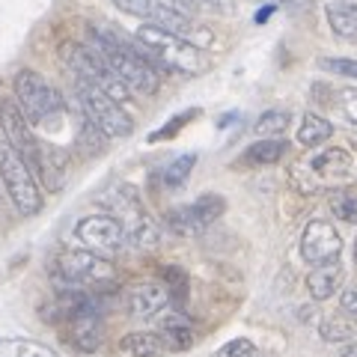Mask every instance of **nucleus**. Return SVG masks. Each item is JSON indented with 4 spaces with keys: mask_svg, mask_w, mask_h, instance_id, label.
Listing matches in <instances>:
<instances>
[{
    "mask_svg": "<svg viewBox=\"0 0 357 357\" xmlns=\"http://www.w3.org/2000/svg\"><path fill=\"white\" fill-rule=\"evenodd\" d=\"M351 155L345 149H325L319 155H312L307 170L312 173L316 182H345L351 176Z\"/></svg>",
    "mask_w": 357,
    "mask_h": 357,
    "instance_id": "obj_15",
    "label": "nucleus"
},
{
    "mask_svg": "<svg viewBox=\"0 0 357 357\" xmlns=\"http://www.w3.org/2000/svg\"><path fill=\"white\" fill-rule=\"evenodd\" d=\"M319 66L331 75H342V77H351L357 81V60H337V57H321Z\"/></svg>",
    "mask_w": 357,
    "mask_h": 357,
    "instance_id": "obj_29",
    "label": "nucleus"
},
{
    "mask_svg": "<svg viewBox=\"0 0 357 357\" xmlns=\"http://www.w3.org/2000/svg\"><path fill=\"white\" fill-rule=\"evenodd\" d=\"M114 206H116V220L126 229V238L134 244V248H155L158 244V227L155 220L146 215L140 197L134 194V188L122 185L114 194Z\"/></svg>",
    "mask_w": 357,
    "mask_h": 357,
    "instance_id": "obj_9",
    "label": "nucleus"
},
{
    "mask_svg": "<svg viewBox=\"0 0 357 357\" xmlns=\"http://www.w3.org/2000/svg\"><path fill=\"white\" fill-rule=\"evenodd\" d=\"M75 93H77L81 114L93 119L96 126L107 134V137H128V134L134 131L131 114L116 102V98H110L107 93H102L98 86L86 84V81H75Z\"/></svg>",
    "mask_w": 357,
    "mask_h": 357,
    "instance_id": "obj_6",
    "label": "nucleus"
},
{
    "mask_svg": "<svg viewBox=\"0 0 357 357\" xmlns=\"http://www.w3.org/2000/svg\"><path fill=\"white\" fill-rule=\"evenodd\" d=\"M271 13H274V3H268V6L262 9V13H259V15H256V21H259V24H262V21H265L268 15H271Z\"/></svg>",
    "mask_w": 357,
    "mask_h": 357,
    "instance_id": "obj_34",
    "label": "nucleus"
},
{
    "mask_svg": "<svg viewBox=\"0 0 357 357\" xmlns=\"http://www.w3.org/2000/svg\"><path fill=\"white\" fill-rule=\"evenodd\" d=\"M277 3H286V6H307L310 0H277Z\"/></svg>",
    "mask_w": 357,
    "mask_h": 357,
    "instance_id": "obj_35",
    "label": "nucleus"
},
{
    "mask_svg": "<svg viewBox=\"0 0 357 357\" xmlns=\"http://www.w3.org/2000/svg\"><path fill=\"white\" fill-rule=\"evenodd\" d=\"M0 182H3L18 215L33 218L42 211V191L33 178V170L6 140H0Z\"/></svg>",
    "mask_w": 357,
    "mask_h": 357,
    "instance_id": "obj_5",
    "label": "nucleus"
},
{
    "mask_svg": "<svg viewBox=\"0 0 357 357\" xmlns=\"http://www.w3.org/2000/svg\"><path fill=\"white\" fill-rule=\"evenodd\" d=\"M197 164V155H182V158H176L173 164H167L161 170V182L164 188H170V191H176V188H182L188 182V176H191Z\"/></svg>",
    "mask_w": 357,
    "mask_h": 357,
    "instance_id": "obj_26",
    "label": "nucleus"
},
{
    "mask_svg": "<svg viewBox=\"0 0 357 357\" xmlns=\"http://www.w3.org/2000/svg\"><path fill=\"white\" fill-rule=\"evenodd\" d=\"M286 146L289 143L283 137H271V140H256L253 146L244 152V164H274V161H280L283 155H286Z\"/></svg>",
    "mask_w": 357,
    "mask_h": 357,
    "instance_id": "obj_23",
    "label": "nucleus"
},
{
    "mask_svg": "<svg viewBox=\"0 0 357 357\" xmlns=\"http://www.w3.org/2000/svg\"><path fill=\"white\" fill-rule=\"evenodd\" d=\"M319 333H321V340H328V342H349L357 337V319L345 316V312H337V316L321 321Z\"/></svg>",
    "mask_w": 357,
    "mask_h": 357,
    "instance_id": "obj_22",
    "label": "nucleus"
},
{
    "mask_svg": "<svg viewBox=\"0 0 357 357\" xmlns=\"http://www.w3.org/2000/svg\"><path fill=\"white\" fill-rule=\"evenodd\" d=\"M289 116L286 110H265V114L256 119V134L265 140H271V137H280V134L289 128Z\"/></svg>",
    "mask_w": 357,
    "mask_h": 357,
    "instance_id": "obj_27",
    "label": "nucleus"
},
{
    "mask_svg": "<svg viewBox=\"0 0 357 357\" xmlns=\"http://www.w3.org/2000/svg\"><path fill=\"white\" fill-rule=\"evenodd\" d=\"M119 351L128 357H158V354L170 351V345H167L161 333L137 331V333H126V337L119 340Z\"/></svg>",
    "mask_w": 357,
    "mask_h": 357,
    "instance_id": "obj_18",
    "label": "nucleus"
},
{
    "mask_svg": "<svg viewBox=\"0 0 357 357\" xmlns=\"http://www.w3.org/2000/svg\"><path fill=\"white\" fill-rule=\"evenodd\" d=\"M13 89H15V102L24 110V116L33 122H45L51 116H57L66 110V98L60 96V89H54L42 75L33 69H21L13 77Z\"/></svg>",
    "mask_w": 357,
    "mask_h": 357,
    "instance_id": "obj_7",
    "label": "nucleus"
},
{
    "mask_svg": "<svg viewBox=\"0 0 357 357\" xmlns=\"http://www.w3.org/2000/svg\"><path fill=\"white\" fill-rule=\"evenodd\" d=\"M114 277H116L114 265L105 256H96L89 250H66L54 262V286H57V292H66V289L93 292L98 286L114 283Z\"/></svg>",
    "mask_w": 357,
    "mask_h": 357,
    "instance_id": "obj_3",
    "label": "nucleus"
},
{
    "mask_svg": "<svg viewBox=\"0 0 357 357\" xmlns=\"http://www.w3.org/2000/svg\"><path fill=\"white\" fill-rule=\"evenodd\" d=\"M340 107H342L345 119L354 122V126H357V86L342 89V93H340Z\"/></svg>",
    "mask_w": 357,
    "mask_h": 357,
    "instance_id": "obj_32",
    "label": "nucleus"
},
{
    "mask_svg": "<svg viewBox=\"0 0 357 357\" xmlns=\"http://www.w3.org/2000/svg\"><path fill=\"white\" fill-rule=\"evenodd\" d=\"M158 328H161V337L167 340V345H170V351H182V349H188V345L194 342L191 321H188L182 312H176V310L161 312Z\"/></svg>",
    "mask_w": 357,
    "mask_h": 357,
    "instance_id": "obj_19",
    "label": "nucleus"
},
{
    "mask_svg": "<svg viewBox=\"0 0 357 357\" xmlns=\"http://www.w3.org/2000/svg\"><path fill=\"white\" fill-rule=\"evenodd\" d=\"M66 325H69L72 345H77L81 351H96L102 345V316H98V307L77 312Z\"/></svg>",
    "mask_w": 357,
    "mask_h": 357,
    "instance_id": "obj_16",
    "label": "nucleus"
},
{
    "mask_svg": "<svg viewBox=\"0 0 357 357\" xmlns=\"http://www.w3.org/2000/svg\"><path fill=\"white\" fill-rule=\"evenodd\" d=\"M215 357H259V349H256L250 340H244V337H241V340L227 342Z\"/></svg>",
    "mask_w": 357,
    "mask_h": 357,
    "instance_id": "obj_30",
    "label": "nucleus"
},
{
    "mask_svg": "<svg viewBox=\"0 0 357 357\" xmlns=\"http://www.w3.org/2000/svg\"><path fill=\"white\" fill-rule=\"evenodd\" d=\"M105 137H107V134L98 128L89 116L81 114V122H77V146H81L86 155H98L105 149Z\"/></svg>",
    "mask_w": 357,
    "mask_h": 357,
    "instance_id": "obj_25",
    "label": "nucleus"
},
{
    "mask_svg": "<svg viewBox=\"0 0 357 357\" xmlns=\"http://www.w3.org/2000/svg\"><path fill=\"white\" fill-rule=\"evenodd\" d=\"M340 312H345V316H354V319H357V286L342 289V295H340Z\"/></svg>",
    "mask_w": 357,
    "mask_h": 357,
    "instance_id": "obj_33",
    "label": "nucleus"
},
{
    "mask_svg": "<svg viewBox=\"0 0 357 357\" xmlns=\"http://www.w3.org/2000/svg\"><path fill=\"white\" fill-rule=\"evenodd\" d=\"M137 45L158 69H170L178 75H199L206 69L203 48H197L194 42H188L178 33H170L158 24L137 27Z\"/></svg>",
    "mask_w": 357,
    "mask_h": 357,
    "instance_id": "obj_2",
    "label": "nucleus"
},
{
    "mask_svg": "<svg viewBox=\"0 0 357 357\" xmlns=\"http://www.w3.org/2000/svg\"><path fill=\"white\" fill-rule=\"evenodd\" d=\"M89 48H93L98 57L107 63V69L128 86V93L131 89L134 93H143V96L158 93V84H161L158 66L143 54L140 45L134 48L131 42H126L110 30H93L89 33Z\"/></svg>",
    "mask_w": 357,
    "mask_h": 357,
    "instance_id": "obj_1",
    "label": "nucleus"
},
{
    "mask_svg": "<svg viewBox=\"0 0 357 357\" xmlns=\"http://www.w3.org/2000/svg\"><path fill=\"white\" fill-rule=\"evenodd\" d=\"M333 137V126L325 119V116H319V114H304V119H301V126H298V143L301 146H321L325 140Z\"/></svg>",
    "mask_w": 357,
    "mask_h": 357,
    "instance_id": "obj_21",
    "label": "nucleus"
},
{
    "mask_svg": "<svg viewBox=\"0 0 357 357\" xmlns=\"http://www.w3.org/2000/svg\"><path fill=\"white\" fill-rule=\"evenodd\" d=\"M340 253H342V238L333 229V223L321 218L310 220L304 227V236H301V256H304V262L312 268L331 265V262H340Z\"/></svg>",
    "mask_w": 357,
    "mask_h": 357,
    "instance_id": "obj_13",
    "label": "nucleus"
},
{
    "mask_svg": "<svg viewBox=\"0 0 357 357\" xmlns=\"http://www.w3.org/2000/svg\"><path fill=\"white\" fill-rule=\"evenodd\" d=\"M354 256H357V244H354Z\"/></svg>",
    "mask_w": 357,
    "mask_h": 357,
    "instance_id": "obj_37",
    "label": "nucleus"
},
{
    "mask_svg": "<svg viewBox=\"0 0 357 357\" xmlns=\"http://www.w3.org/2000/svg\"><path fill=\"white\" fill-rule=\"evenodd\" d=\"M345 280V271H342V265L340 262H331V265H319V268H312L310 277H307V289H310V295L316 298V301H328L340 292V286Z\"/></svg>",
    "mask_w": 357,
    "mask_h": 357,
    "instance_id": "obj_17",
    "label": "nucleus"
},
{
    "mask_svg": "<svg viewBox=\"0 0 357 357\" xmlns=\"http://www.w3.org/2000/svg\"><path fill=\"white\" fill-rule=\"evenodd\" d=\"M328 15V24L333 30V36H340L345 42H357V3H328L325 9Z\"/></svg>",
    "mask_w": 357,
    "mask_h": 357,
    "instance_id": "obj_20",
    "label": "nucleus"
},
{
    "mask_svg": "<svg viewBox=\"0 0 357 357\" xmlns=\"http://www.w3.org/2000/svg\"><path fill=\"white\" fill-rule=\"evenodd\" d=\"M331 211L345 223H357V194L354 191H333L331 194Z\"/></svg>",
    "mask_w": 357,
    "mask_h": 357,
    "instance_id": "obj_28",
    "label": "nucleus"
},
{
    "mask_svg": "<svg viewBox=\"0 0 357 357\" xmlns=\"http://www.w3.org/2000/svg\"><path fill=\"white\" fill-rule=\"evenodd\" d=\"M75 232L89 253L105 256V259L122 253V248H126V241H128L126 229H122V223L114 215H89L77 223Z\"/></svg>",
    "mask_w": 357,
    "mask_h": 357,
    "instance_id": "obj_12",
    "label": "nucleus"
},
{
    "mask_svg": "<svg viewBox=\"0 0 357 357\" xmlns=\"http://www.w3.org/2000/svg\"><path fill=\"white\" fill-rule=\"evenodd\" d=\"M0 128H3L9 146H13L21 158L27 161L30 170H36L42 143L36 140V134H33L30 119L24 116V110H21L15 98H9V96L0 98Z\"/></svg>",
    "mask_w": 357,
    "mask_h": 357,
    "instance_id": "obj_10",
    "label": "nucleus"
},
{
    "mask_svg": "<svg viewBox=\"0 0 357 357\" xmlns=\"http://www.w3.org/2000/svg\"><path fill=\"white\" fill-rule=\"evenodd\" d=\"M342 357H357V342H351V345H349V349H345V351H342Z\"/></svg>",
    "mask_w": 357,
    "mask_h": 357,
    "instance_id": "obj_36",
    "label": "nucleus"
},
{
    "mask_svg": "<svg viewBox=\"0 0 357 357\" xmlns=\"http://www.w3.org/2000/svg\"><path fill=\"white\" fill-rule=\"evenodd\" d=\"M223 208H227V203H223V197L218 194H203L197 197L194 203L188 206H178L173 211H167V227H170L176 236H199L203 229H208L211 223H215Z\"/></svg>",
    "mask_w": 357,
    "mask_h": 357,
    "instance_id": "obj_11",
    "label": "nucleus"
},
{
    "mask_svg": "<svg viewBox=\"0 0 357 357\" xmlns=\"http://www.w3.org/2000/svg\"><path fill=\"white\" fill-rule=\"evenodd\" d=\"M114 6L122 9L128 15H137V18H146L149 24H158L170 33H178L182 39L194 42L197 48L211 42V33L208 30H199L197 21L178 9L176 0H114Z\"/></svg>",
    "mask_w": 357,
    "mask_h": 357,
    "instance_id": "obj_4",
    "label": "nucleus"
},
{
    "mask_svg": "<svg viewBox=\"0 0 357 357\" xmlns=\"http://www.w3.org/2000/svg\"><path fill=\"white\" fill-rule=\"evenodd\" d=\"M176 3L188 15H197V13H223L220 0H176Z\"/></svg>",
    "mask_w": 357,
    "mask_h": 357,
    "instance_id": "obj_31",
    "label": "nucleus"
},
{
    "mask_svg": "<svg viewBox=\"0 0 357 357\" xmlns=\"http://www.w3.org/2000/svg\"><path fill=\"white\" fill-rule=\"evenodd\" d=\"M170 304H173V298H170V289L164 283H140V286L131 289V298H128V307L137 319L161 316Z\"/></svg>",
    "mask_w": 357,
    "mask_h": 357,
    "instance_id": "obj_14",
    "label": "nucleus"
},
{
    "mask_svg": "<svg viewBox=\"0 0 357 357\" xmlns=\"http://www.w3.org/2000/svg\"><path fill=\"white\" fill-rule=\"evenodd\" d=\"M0 357H60L36 340H0Z\"/></svg>",
    "mask_w": 357,
    "mask_h": 357,
    "instance_id": "obj_24",
    "label": "nucleus"
},
{
    "mask_svg": "<svg viewBox=\"0 0 357 357\" xmlns=\"http://www.w3.org/2000/svg\"><path fill=\"white\" fill-rule=\"evenodd\" d=\"M63 60L75 72V81H86V84L98 86L110 98H116L119 105L128 98V86L107 69V63L98 57L89 45H63Z\"/></svg>",
    "mask_w": 357,
    "mask_h": 357,
    "instance_id": "obj_8",
    "label": "nucleus"
}]
</instances>
